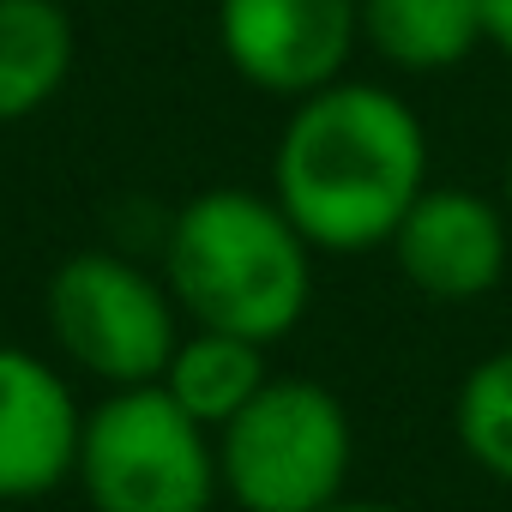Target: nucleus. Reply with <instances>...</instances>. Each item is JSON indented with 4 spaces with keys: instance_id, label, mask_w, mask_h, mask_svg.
I'll use <instances>...</instances> for the list:
<instances>
[{
    "instance_id": "12",
    "label": "nucleus",
    "mask_w": 512,
    "mask_h": 512,
    "mask_svg": "<svg viewBox=\"0 0 512 512\" xmlns=\"http://www.w3.org/2000/svg\"><path fill=\"white\" fill-rule=\"evenodd\" d=\"M452 428L476 470H488L494 482H512V350H494L464 374Z\"/></svg>"
},
{
    "instance_id": "1",
    "label": "nucleus",
    "mask_w": 512,
    "mask_h": 512,
    "mask_svg": "<svg viewBox=\"0 0 512 512\" xmlns=\"http://www.w3.org/2000/svg\"><path fill=\"white\" fill-rule=\"evenodd\" d=\"M422 187L428 133L398 91L332 79L290 109L272 157V199L314 253L386 247Z\"/></svg>"
},
{
    "instance_id": "6",
    "label": "nucleus",
    "mask_w": 512,
    "mask_h": 512,
    "mask_svg": "<svg viewBox=\"0 0 512 512\" xmlns=\"http://www.w3.org/2000/svg\"><path fill=\"white\" fill-rule=\"evenodd\" d=\"M223 61L266 97H314L362 49L356 0H217Z\"/></svg>"
},
{
    "instance_id": "2",
    "label": "nucleus",
    "mask_w": 512,
    "mask_h": 512,
    "mask_svg": "<svg viewBox=\"0 0 512 512\" xmlns=\"http://www.w3.org/2000/svg\"><path fill=\"white\" fill-rule=\"evenodd\" d=\"M163 284L193 326L278 344L308 314L314 247L272 193L205 187L169 223Z\"/></svg>"
},
{
    "instance_id": "15",
    "label": "nucleus",
    "mask_w": 512,
    "mask_h": 512,
    "mask_svg": "<svg viewBox=\"0 0 512 512\" xmlns=\"http://www.w3.org/2000/svg\"><path fill=\"white\" fill-rule=\"evenodd\" d=\"M506 211H512V163H506Z\"/></svg>"
},
{
    "instance_id": "14",
    "label": "nucleus",
    "mask_w": 512,
    "mask_h": 512,
    "mask_svg": "<svg viewBox=\"0 0 512 512\" xmlns=\"http://www.w3.org/2000/svg\"><path fill=\"white\" fill-rule=\"evenodd\" d=\"M320 512H410V506H392V500H332V506H320Z\"/></svg>"
},
{
    "instance_id": "9",
    "label": "nucleus",
    "mask_w": 512,
    "mask_h": 512,
    "mask_svg": "<svg viewBox=\"0 0 512 512\" xmlns=\"http://www.w3.org/2000/svg\"><path fill=\"white\" fill-rule=\"evenodd\" d=\"M362 13V43L398 67V73H452L464 67L482 43V0H356Z\"/></svg>"
},
{
    "instance_id": "13",
    "label": "nucleus",
    "mask_w": 512,
    "mask_h": 512,
    "mask_svg": "<svg viewBox=\"0 0 512 512\" xmlns=\"http://www.w3.org/2000/svg\"><path fill=\"white\" fill-rule=\"evenodd\" d=\"M482 25H488V43L512 61V0H482Z\"/></svg>"
},
{
    "instance_id": "5",
    "label": "nucleus",
    "mask_w": 512,
    "mask_h": 512,
    "mask_svg": "<svg viewBox=\"0 0 512 512\" xmlns=\"http://www.w3.org/2000/svg\"><path fill=\"white\" fill-rule=\"evenodd\" d=\"M175 296L121 253H73L49 278V332L73 368L115 386H145L175 350Z\"/></svg>"
},
{
    "instance_id": "10",
    "label": "nucleus",
    "mask_w": 512,
    "mask_h": 512,
    "mask_svg": "<svg viewBox=\"0 0 512 512\" xmlns=\"http://www.w3.org/2000/svg\"><path fill=\"white\" fill-rule=\"evenodd\" d=\"M79 61V25L61 0H0V121H31L61 97Z\"/></svg>"
},
{
    "instance_id": "7",
    "label": "nucleus",
    "mask_w": 512,
    "mask_h": 512,
    "mask_svg": "<svg viewBox=\"0 0 512 512\" xmlns=\"http://www.w3.org/2000/svg\"><path fill=\"white\" fill-rule=\"evenodd\" d=\"M386 253L404 284L440 308H464L500 290L512 260V211L470 187H422L416 205L398 217Z\"/></svg>"
},
{
    "instance_id": "11",
    "label": "nucleus",
    "mask_w": 512,
    "mask_h": 512,
    "mask_svg": "<svg viewBox=\"0 0 512 512\" xmlns=\"http://www.w3.org/2000/svg\"><path fill=\"white\" fill-rule=\"evenodd\" d=\"M266 380H272L266 344H253V338H241V332H217V326L181 332L175 350H169V362H163V374H157V386H163L193 422H205L211 434H217L253 392H260Z\"/></svg>"
},
{
    "instance_id": "3",
    "label": "nucleus",
    "mask_w": 512,
    "mask_h": 512,
    "mask_svg": "<svg viewBox=\"0 0 512 512\" xmlns=\"http://www.w3.org/2000/svg\"><path fill=\"white\" fill-rule=\"evenodd\" d=\"M350 464V410L308 374H272L217 428V476L241 512H320L344 500Z\"/></svg>"
},
{
    "instance_id": "8",
    "label": "nucleus",
    "mask_w": 512,
    "mask_h": 512,
    "mask_svg": "<svg viewBox=\"0 0 512 512\" xmlns=\"http://www.w3.org/2000/svg\"><path fill=\"white\" fill-rule=\"evenodd\" d=\"M85 410L61 368L0 344V500H43L73 482Z\"/></svg>"
},
{
    "instance_id": "4",
    "label": "nucleus",
    "mask_w": 512,
    "mask_h": 512,
    "mask_svg": "<svg viewBox=\"0 0 512 512\" xmlns=\"http://www.w3.org/2000/svg\"><path fill=\"white\" fill-rule=\"evenodd\" d=\"M73 482L91 512H211L223 494L217 434L157 380L115 386L97 410H85Z\"/></svg>"
}]
</instances>
